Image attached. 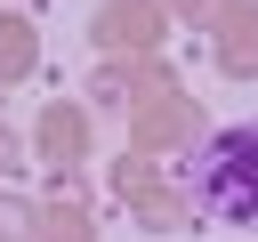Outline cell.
Here are the masks:
<instances>
[{
	"mask_svg": "<svg viewBox=\"0 0 258 242\" xmlns=\"http://www.w3.org/2000/svg\"><path fill=\"white\" fill-rule=\"evenodd\" d=\"M40 234V202L24 186H0V242H32Z\"/></svg>",
	"mask_w": 258,
	"mask_h": 242,
	"instance_id": "11",
	"label": "cell"
},
{
	"mask_svg": "<svg viewBox=\"0 0 258 242\" xmlns=\"http://www.w3.org/2000/svg\"><path fill=\"white\" fill-rule=\"evenodd\" d=\"M97 145V121H89V97H48L40 121H32V161H89Z\"/></svg>",
	"mask_w": 258,
	"mask_h": 242,
	"instance_id": "4",
	"label": "cell"
},
{
	"mask_svg": "<svg viewBox=\"0 0 258 242\" xmlns=\"http://www.w3.org/2000/svg\"><path fill=\"white\" fill-rule=\"evenodd\" d=\"M194 202L202 218L234 226V234H258V121H226L194 145Z\"/></svg>",
	"mask_w": 258,
	"mask_h": 242,
	"instance_id": "1",
	"label": "cell"
},
{
	"mask_svg": "<svg viewBox=\"0 0 258 242\" xmlns=\"http://www.w3.org/2000/svg\"><path fill=\"white\" fill-rule=\"evenodd\" d=\"M40 73V24L24 16V8H0V81L16 89V81H32Z\"/></svg>",
	"mask_w": 258,
	"mask_h": 242,
	"instance_id": "7",
	"label": "cell"
},
{
	"mask_svg": "<svg viewBox=\"0 0 258 242\" xmlns=\"http://www.w3.org/2000/svg\"><path fill=\"white\" fill-rule=\"evenodd\" d=\"M153 177H161V153H145V145H121V153H113V169H105V186H113V202H121V210H129Z\"/></svg>",
	"mask_w": 258,
	"mask_h": 242,
	"instance_id": "8",
	"label": "cell"
},
{
	"mask_svg": "<svg viewBox=\"0 0 258 242\" xmlns=\"http://www.w3.org/2000/svg\"><path fill=\"white\" fill-rule=\"evenodd\" d=\"M24 8H32V0H24Z\"/></svg>",
	"mask_w": 258,
	"mask_h": 242,
	"instance_id": "15",
	"label": "cell"
},
{
	"mask_svg": "<svg viewBox=\"0 0 258 242\" xmlns=\"http://www.w3.org/2000/svg\"><path fill=\"white\" fill-rule=\"evenodd\" d=\"M81 97L89 105H129V56H97L89 81H81Z\"/></svg>",
	"mask_w": 258,
	"mask_h": 242,
	"instance_id": "10",
	"label": "cell"
},
{
	"mask_svg": "<svg viewBox=\"0 0 258 242\" xmlns=\"http://www.w3.org/2000/svg\"><path fill=\"white\" fill-rule=\"evenodd\" d=\"M169 0H97L89 8V40L97 56H137V48H161L169 40Z\"/></svg>",
	"mask_w": 258,
	"mask_h": 242,
	"instance_id": "3",
	"label": "cell"
},
{
	"mask_svg": "<svg viewBox=\"0 0 258 242\" xmlns=\"http://www.w3.org/2000/svg\"><path fill=\"white\" fill-rule=\"evenodd\" d=\"M194 186H169V177H153L137 202H129V226H145V234H177V226H194Z\"/></svg>",
	"mask_w": 258,
	"mask_h": 242,
	"instance_id": "6",
	"label": "cell"
},
{
	"mask_svg": "<svg viewBox=\"0 0 258 242\" xmlns=\"http://www.w3.org/2000/svg\"><path fill=\"white\" fill-rule=\"evenodd\" d=\"M202 137H210V121H202V97H185V89L129 105V145H145V153H194Z\"/></svg>",
	"mask_w": 258,
	"mask_h": 242,
	"instance_id": "2",
	"label": "cell"
},
{
	"mask_svg": "<svg viewBox=\"0 0 258 242\" xmlns=\"http://www.w3.org/2000/svg\"><path fill=\"white\" fill-rule=\"evenodd\" d=\"M24 161H32V145H24V137L0 121V186H16V177H24Z\"/></svg>",
	"mask_w": 258,
	"mask_h": 242,
	"instance_id": "12",
	"label": "cell"
},
{
	"mask_svg": "<svg viewBox=\"0 0 258 242\" xmlns=\"http://www.w3.org/2000/svg\"><path fill=\"white\" fill-rule=\"evenodd\" d=\"M210 32H218V73L226 81H258V0H226Z\"/></svg>",
	"mask_w": 258,
	"mask_h": 242,
	"instance_id": "5",
	"label": "cell"
},
{
	"mask_svg": "<svg viewBox=\"0 0 258 242\" xmlns=\"http://www.w3.org/2000/svg\"><path fill=\"white\" fill-rule=\"evenodd\" d=\"M0 89H8V81H0Z\"/></svg>",
	"mask_w": 258,
	"mask_h": 242,
	"instance_id": "14",
	"label": "cell"
},
{
	"mask_svg": "<svg viewBox=\"0 0 258 242\" xmlns=\"http://www.w3.org/2000/svg\"><path fill=\"white\" fill-rule=\"evenodd\" d=\"M218 8H226V0H169V16H177V24H194V32H210V24H218Z\"/></svg>",
	"mask_w": 258,
	"mask_h": 242,
	"instance_id": "13",
	"label": "cell"
},
{
	"mask_svg": "<svg viewBox=\"0 0 258 242\" xmlns=\"http://www.w3.org/2000/svg\"><path fill=\"white\" fill-rule=\"evenodd\" d=\"M32 242H97L89 202H56V194H40V234H32Z\"/></svg>",
	"mask_w": 258,
	"mask_h": 242,
	"instance_id": "9",
	"label": "cell"
}]
</instances>
